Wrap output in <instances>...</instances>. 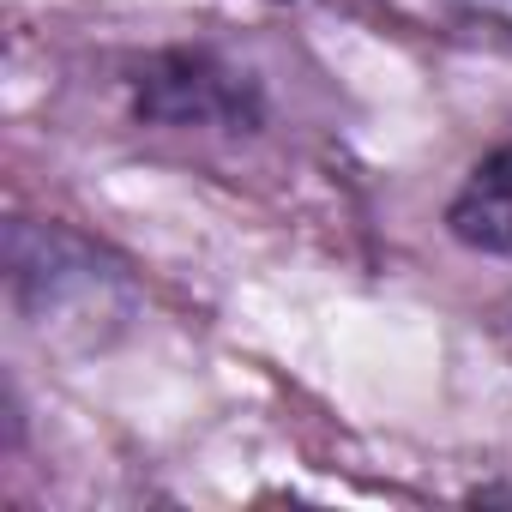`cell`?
Segmentation results:
<instances>
[{"label": "cell", "mask_w": 512, "mask_h": 512, "mask_svg": "<svg viewBox=\"0 0 512 512\" xmlns=\"http://www.w3.org/2000/svg\"><path fill=\"white\" fill-rule=\"evenodd\" d=\"M476 500H482V506H494V500H512V488H476Z\"/></svg>", "instance_id": "obj_3"}, {"label": "cell", "mask_w": 512, "mask_h": 512, "mask_svg": "<svg viewBox=\"0 0 512 512\" xmlns=\"http://www.w3.org/2000/svg\"><path fill=\"white\" fill-rule=\"evenodd\" d=\"M446 223H452V235L464 247L494 253V260H512V145L488 151L464 175V187L446 205Z\"/></svg>", "instance_id": "obj_2"}, {"label": "cell", "mask_w": 512, "mask_h": 512, "mask_svg": "<svg viewBox=\"0 0 512 512\" xmlns=\"http://www.w3.org/2000/svg\"><path fill=\"white\" fill-rule=\"evenodd\" d=\"M253 109H260L253 85L241 73L217 67L211 55H193V49L157 55L139 73V115L145 121H169V127H241V121H253Z\"/></svg>", "instance_id": "obj_1"}]
</instances>
